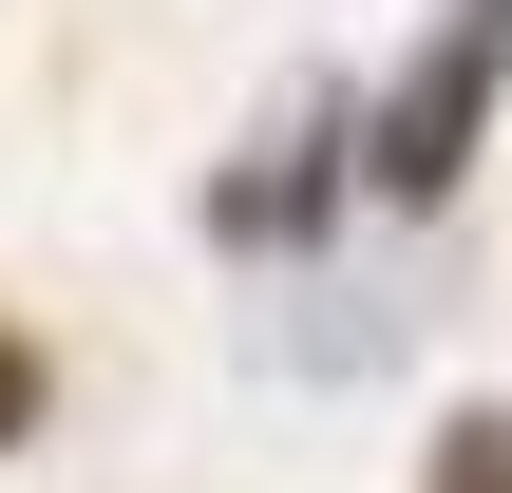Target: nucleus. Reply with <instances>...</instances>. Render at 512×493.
Returning <instances> with one entry per match:
<instances>
[{"label":"nucleus","mask_w":512,"mask_h":493,"mask_svg":"<svg viewBox=\"0 0 512 493\" xmlns=\"http://www.w3.org/2000/svg\"><path fill=\"white\" fill-rule=\"evenodd\" d=\"M19 437H38V342L0 323V456H19Z\"/></svg>","instance_id":"4"},{"label":"nucleus","mask_w":512,"mask_h":493,"mask_svg":"<svg viewBox=\"0 0 512 493\" xmlns=\"http://www.w3.org/2000/svg\"><path fill=\"white\" fill-rule=\"evenodd\" d=\"M323 133H342V114H323V95H304V114H285V133H266V171H228V190H209V228H247V247H285V228H304V209H323Z\"/></svg>","instance_id":"2"},{"label":"nucleus","mask_w":512,"mask_h":493,"mask_svg":"<svg viewBox=\"0 0 512 493\" xmlns=\"http://www.w3.org/2000/svg\"><path fill=\"white\" fill-rule=\"evenodd\" d=\"M418 493H512V418H456V437H437V475Z\"/></svg>","instance_id":"3"},{"label":"nucleus","mask_w":512,"mask_h":493,"mask_svg":"<svg viewBox=\"0 0 512 493\" xmlns=\"http://www.w3.org/2000/svg\"><path fill=\"white\" fill-rule=\"evenodd\" d=\"M512 95V0H437V38L380 76V114H361V171H380V209H437L456 171H475V133H494Z\"/></svg>","instance_id":"1"}]
</instances>
